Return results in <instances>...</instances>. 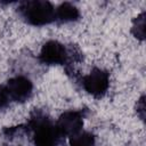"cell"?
Returning a JSON list of instances; mask_svg holds the SVG:
<instances>
[{"instance_id":"10","label":"cell","mask_w":146,"mask_h":146,"mask_svg":"<svg viewBox=\"0 0 146 146\" xmlns=\"http://www.w3.org/2000/svg\"><path fill=\"white\" fill-rule=\"evenodd\" d=\"M9 102H10V99H9V97H8L5 88H3V86H1L0 87V110L7 107V105L9 104Z\"/></svg>"},{"instance_id":"7","label":"cell","mask_w":146,"mask_h":146,"mask_svg":"<svg viewBox=\"0 0 146 146\" xmlns=\"http://www.w3.org/2000/svg\"><path fill=\"white\" fill-rule=\"evenodd\" d=\"M79 9L70 3V2H64L55 9V19H58L60 22H72L78 19L79 17Z\"/></svg>"},{"instance_id":"11","label":"cell","mask_w":146,"mask_h":146,"mask_svg":"<svg viewBox=\"0 0 146 146\" xmlns=\"http://www.w3.org/2000/svg\"><path fill=\"white\" fill-rule=\"evenodd\" d=\"M144 99H145L144 96H141V98L137 103V113L141 120H144V117H145V100Z\"/></svg>"},{"instance_id":"2","label":"cell","mask_w":146,"mask_h":146,"mask_svg":"<svg viewBox=\"0 0 146 146\" xmlns=\"http://www.w3.org/2000/svg\"><path fill=\"white\" fill-rule=\"evenodd\" d=\"M34 128V144L35 146H57L60 137L56 125L47 119H36L33 124Z\"/></svg>"},{"instance_id":"9","label":"cell","mask_w":146,"mask_h":146,"mask_svg":"<svg viewBox=\"0 0 146 146\" xmlns=\"http://www.w3.org/2000/svg\"><path fill=\"white\" fill-rule=\"evenodd\" d=\"M145 13H141L135 18L132 24V33L137 39H145Z\"/></svg>"},{"instance_id":"5","label":"cell","mask_w":146,"mask_h":146,"mask_svg":"<svg viewBox=\"0 0 146 146\" xmlns=\"http://www.w3.org/2000/svg\"><path fill=\"white\" fill-rule=\"evenodd\" d=\"M83 125V115L78 111H68L60 115L56 128L60 136L71 137L81 131Z\"/></svg>"},{"instance_id":"8","label":"cell","mask_w":146,"mask_h":146,"mask_svg":"<svg viewBox=\"0 0 146 146\" xmlns=\"http://www.w3.org/2000/svg\"><path fill=\"white\" fill-rule=\"evenodd\" d=\"M70 146H95V137L87 131H80L70 137Z\"/></svg>"},{"instance_id":"4","label":"cell","mask_w":146,"mask_h":146,"mask_svg":"<svg viewBox=\"0 0 146 146\" xmlns=\"http://www.w3.org/2000/svg\"><path fill=\"white\" fill-rule=\"evenodd\" d=\"M10 102H25L32 94V82L25 76H15L3 86Z\"/></svg>"},{"instance_id":"1","label":"cell","mask_w":146,"mask_h":146,"mask_svg":"<svg viewBox=\"0 0 146 146\" xmlns=\"http://www.w3.org/2000/svg\"><path fill=\"white\" fill-rule=\"evenodd\" d=\"M23 17L32 25L42 26L55 21V8L49 1H27L21 6Z\"/></svg>"},{"instance_id":"6","label":"cell","mask_w":146,"mask_h":146,"mask_svg":"<svg viewBox=\"0 0 146 146\" xmlns=\"http://www.w3.org/2000/svg\"><path fill=\"white\" fill-rule=\"evenodd\" d=\"M67 59V51L65 47L58 41H48L41 49L40 60L48 65L64 64Z\"/></svg>"},{"instance_id":"3","label":"cell","mask_w":146,"mask_h":146,"mask_svg":"<svg viewBox=\"0 0 146 146\" xmlns=\"http://www.w3.org/2000/svg\"><path fill=\"white\" fill-rule=\"evenodd\" d=\"M82 84L84 90L90 95L102 97L106 92L110 84L108 73L100 68H94L89 74L83 76Z\"/></svg>"}]
</instances>
